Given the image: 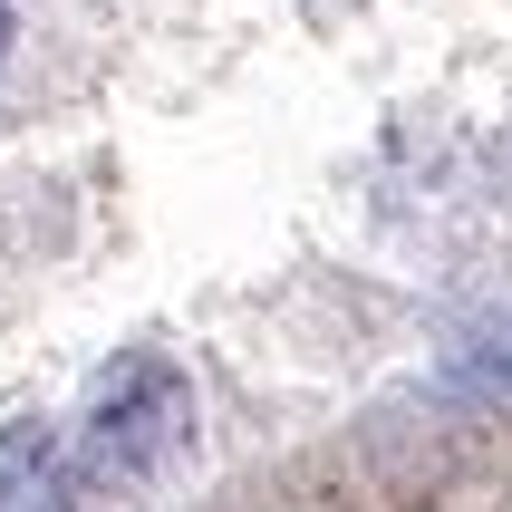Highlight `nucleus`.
<instances>
[{"label":"nucleus","instance_id":"nucleus-1","mask_svg":"<svg viewBox=\"0 0 512 512\" xmlns=\"http://www.w3.org/2000/svg\"><path fill=\"white\" fill-rule=\"evenodd\" d=\"M194 445V387L174 358H116L97 387H87V416H78V474L87 484H116L136 493L155 484L174 455Z\"/></svg>","mask_w":512,"mask_h":512},{"label":"nucleus","instance_id":"nucleus-2","mask_svg":"<svg viewBox=\"0 0 512 512\" xmlns=\"http://www.w3.org/2000/svg\"><path fill=\"white\" fill-rule=\"evenodd\" d=\"M0 512H78V464H68L58 426H39V416L0 426Z\"/></svg>","mask_w":512,"mask_h":512},{"label":"nucleus","instance_id":"nucleus-3","mask_svg":"<svg viewBox=\"0 0 512 512\" xmlns=\"http://www.w3.org/2000/svg\"><path fill=\"white\" fill-rule=\"evenodd\" d=\"M10 39H20V29H10V0H0V68H10Z\"/></svg>","mask_w":512,"mask_h":512}]
</instances>
